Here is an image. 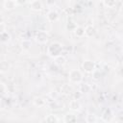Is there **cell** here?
<instances>
[{
    "label": "cell",
    "instance_id": "5bb4252c",
    "mask_svg": "<svg viewBox=\"0 0 123 123\" xmlns=\"http://www.w3.org/2000/svg\"><path fill=\"white\" fill-rule=\"evenodd\" d=\"M75 120H76V118H75L74 115H72V114H67V115H65L64 121H75Z\"/></svg>",
    "mask_w": 123,
    "mask_h": 123
},
{
    "label": "cell",
    "instance_id": "3957f363",
    "mask_svg": "<svg viewBox=\"0 0 123 123\" xmlns=\"http://www.w3.org/2000/svg\"><path fill=\"white\" fill-rule=\"evenodd\" d=\"M83 68L87 73H92L95 69V65L91 61H85L83 63Z\"/></svg>",
    "mask_w": 123,
    "mask_h": 123
},
{
    "label": "cell",
    "instance_id": "ac0fdd59",
    "mask_svg": "<svg viewBox=\"0 0 123 123\" xmlns=\"http://www.w3.org/2000/svg\"><path fill=\"white\" fill-rule=\"evenodd\" d=\"M5 89H6V87H5V86H4L3 84H0V91H1V93H3V92H5Z\"/></svg>",
    "mask_w": 123,
    "mask_h": 123
},
{
    "label": "cell",
    "instance_id": "7a4b0ae2",
    "mask_svg": "<svg viewBox=\"0 0 123 123\" xmlns=\"http://www.w3.org/2000/svg\"><path fill=\"white\" fill-rule=\"evenodd\" d=\"M69 79L71 82L73 83H76V84H79L81 83V81L83 80V76H82V73L77 70V69H73L70 71L69 73Z\"/></svg>",
    "mask_w": 123,
    "mask_h": 123
},
{
    "label": "cell",
    "instance_id": "9a60e30c",
    "mask_svg": "<svg viewBox=\"0 0 123 123\" xmlns=\"http://www.w3.org/2000/svg\"><path fill=\"white\" fill-rule=\"evenodd\" d=\"M105 4L108 7H112L115 4V0H105Z\"/></svg>",
    "mask_w": 123,
    "mask_h": 123
},
{
    "label": "cell",
    "instance_id": "52a82bcc",
    "mask_svg": "<svg viewBox=\"0 0 123 123\" xmlns=\"http://www.w3.org/2000/svg\"><path fill=\"white\" fill-rule=\"evenodd\" d=\"M10 67H11V65H10V63L8 62L4 61V62H0V72H3L4 73V72L9 71Z\"/></svg>",
    "mask_w": 123,
    "mask_h": 123
},
{
    "label": "cell",
    "instance_id": "277c9868",
    "mask_svg": "<svg viewBox=\"0 0 123 123\" xmlns=\"http://www.w3.org/2000/svg\"><path fill=\"white\" fill-rule=\"evenodd\" d=\"M37 40L39 43H45L48 40V35L44 31H39L37 34Z\"/></svg>",
    "mask_w": 123,
    "mask_h": 123
},
{
    "label": "cell",
    "instance_id": "9c48e42d",
    "mask_svg": "<svg viewBox=\"0 0 123 123\" xmlns=\"http://www.w3.org/2000/svg\"><path fill=\"white\" fill-rule=\"evenodd\" d=\"M58 17H59L58 13H57L56 12H54V11L50 12L47 14V18H48V20H49V21H51V22L56 21V20L58 19Z\"/></svg>",
    "mask_w": 123,
    "mask_h": 123
},
{
    "label": "cell",
    "instance_id": "8992f818",
    "mask_svg": "<svg viewBox=\"0 0 123 123\" xmlns=\"http://www.w3.org/2000/svg\"><path fill=\"white\" fill-rule=\"evenodd\" d=\"M15 5H16L15 0H7L4 3V6L7 10H13L15 8Z\"/></svg>",
    "mask_w": 123,
    "mask_h": 123
},
{
    "label": "cell",
    "instance_id": "5b68a950",
    "mask_svg": "<svg viewBox=\"0 0 123 123\" xmlns=\"http://www.w3.org/2000/svg\"><path fill=\"white\" fill-rule=\"evenodd\" d=\"M30 6H31V9L34 11H40L42 9V4L39 0H33Z\"/></svg>",
    "mask_w": 123,
    "mask_h": 123
},
{
    "label": "cell",
    "instance_id": "e0dca14e",
    "mask_svg": "<svg viewBox=\"0 0 123 123\" xmlns=\"http://www.w3.org/2000/svg\"><path fill=\"white\" fill-rule=\"evenodd\" d=\"M51 118H49V117H47V118H45V120L46 121H50V122H53V121H59V119L57 118V117H55L54 115H49Z\"/></svg>",
    "mask_w": 123,
    "mask_h": 123
},
{
    "label": "cell",
    "instance_id": "ffe728a7",
    "mask_svg": "<svg viewBox=\"0 0 123 123\" xmlns=\"http://www.w3.org/2000/svg\"><path fill=\"white\" fill-rule=\"evenodd\" d=\"M15 2H16V4H18V5H22V4H24V3L26 2V0H15Z\"/></svg>",
    "mask_w": 123,
    "mask_h": 123
},
{
    "label": "cell",
    "instance_id": "6da1fadb",
    "mask_svg": "<svg viewBox=\"0 0 123 123\" xmlns=\"http://www.w3.org/2000/svg\"><path fill=\"white\" fill-rule=\"evenodd\" d=\"M62 46L61 43L53 42L48 47V54H49V56L56 58L62 54Z\"/></svg>",
    "mask_w": 123,
    "mask_h": 123
},
{
    "label": "cell",
    "instance_id": "30bf717a",
    "mask_svg": "<svg viewBox=\"0 0 123 123\" xmlns=\"http://www.w3.org/2000/svg\"><path fill=\"white\" fill-rule=\"evenodd\" d=\"M69 107H70L71 110H73V111H77V110L80 109L81 105H80L79 101H77V100H72V101L70 102V104H69Z\"/></svg>",
    "mask_w": 123,
    "mask_h": 123
},
{
    "label": "cell",
    "instance_id": "d6986e66",
    "mask_svg": "<svg viewBox=\"0 0 123 123\" xmlns=\"http://www.w3.org/2000/svg\"><path fill=\"white\" fill-rule=\"evenodd\" d=\"M5 31V25L3 23H0V34Z\"/></svg>",
    "mask_w": 123,
    "mask_h": 123
},
{
    "label": "cell",
    "instance_id": "ba28073f",
    "mask_svg": "<svg viewBox=\"0 0 123 123\" xmlns=\"http://www.w3.org/2000/svg\"><path fill=\"white\" fill-rule=\"evenodd\" d=\"M95 34V29L92 27V26H87L86 29H85V35L88 37H92L93 35Z\"/></svg>",
    "mask_w": 123,
    "mask_h": 123
},
{
    "label": "cell",
    "instance_id": "7c38bea8",
    "mask_svg": "<svg viewBox=\"0 0 123 123\" xmlns=\"http://www.w3.org/2000/svg\"><path fill=\"white\" fill-rule=\"evenodd\" d=\"M56 62H57V64H59V65H63L64 63H65V59H64V57H62V56H58V57H56Z\"/></svg>",
    "mask_w": 123,
    "mask_h": 123
},
{
    "label": "cell",
    "instance_id": "8fae6325",
    "mask_svg": "<svg viewBox=\"0 0 123 123\" xmlns=\"http://www.w3.org/2000/svg\"><path fill=\"white\" fill-rule=\"evenodd\" d=\"M74 31H75L76 36H78V37H83V36H85V29L82 28V27H76Z\"/></svg>",
    "mask_w": 123,
    "mask_h": 123
},
{
    "label": "cell",
    "instance_id": "2e32d148",
    "mask_svg": "<svg viewBox=\"0 0 123 123\" xmlns=\"http://www.w3.org/2000/svg\"><path fill=\"white\" fill-rule=\"evenodd\" d=\"M22 47L24 48V49H29L30 48V42L29 41H27V40H24L23 42H22Z\"/></svg>",
    "mask_w": 123,
    "mask_h": 123
},
{
    "label": "cell",
    "instance_id": "4fadbf2b",
    "mask_svg": "<svg viewBox=\"0 0 123 123\" xmlns=\"http://www.w3.org/2000/svg\"><path fill=\"white\" fill-rule=\"evenodd\" d=\"M80 88H81V91H82V92H88V91L90 90L89 86H88V85H86V84L82 85V86H80Z\"/></svg>",
    "mask_w": 123,
    "mask_h": 123
}]
</instances>
